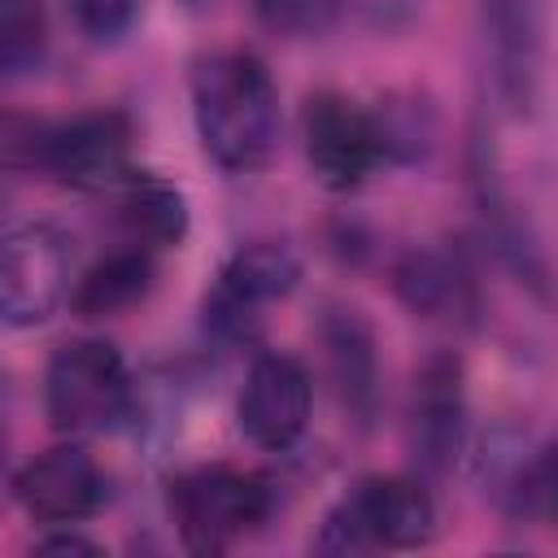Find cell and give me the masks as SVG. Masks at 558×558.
I'll return each mask as SVG.
<instances>
[{
    "label": "cell",
    "instance_id": "obj_8",
    "mask_svg": "<svg viewBox=\"0 0 558 558\" xmlns=\"http://www.w3.org/2000/svg\"><path fill=\"white\" fill-rule=\"evenodd\" d=\"M314 405V384L310 371L288 357V353H262L240 388L235 401V423L244 440H253L266 453H283L301 440Z\"/></svg>",
    "mask_w": 558,
    "mask_h": 558
},
{
    "label": "cell",
    "instance_id": "obj_23",
    "mask_svg": "<svg viewBox=\"0 0 558 558\" xmlns=\"http://www.w3.org/2000/svg\"><path fill=\"white\" fill-rule=\"evenodd\" d=\"M187 4H192V9H201V4H214V0H187Z\"/></svg>",
    "mask_w": 558,
    "mask_h": 558
},
{
    "label": "cell",
    "instance_id": "obj_11",
    "mask_svg": "<svg viewBox=\"0 0 558 558\" xmlns=\"http://www.w3.org/2000/svg\"><path fill=\"white\" fill-rule=\"evenodd\" d=\"M497 87L514 109H527L541 78V0H484Z\"/></svg>",
    "mask_w": 558,
    "mask_h": 558
},
{
    "label": "cell",
    "instance_id": "obj_18",
    "mask_svg": "<svg viewBox=\"0 0 558 558\" xmlns=\"http://www.w3.org/2000/svg\"><path fill=\"white\" fill-rule=\"evenodd\" d=\"M549 497H554V449L545 445L514 466L506 488V510L514 519H549Z\"/></svg>",
    "mask_w": 558,
    "mask_h": 558
},
{
    "label": "cell",
    "instance_id": "obj_16",
    "mask_svg": "<svg viewBox=\"0 0 558 558\" xmlns=\"http://www.w3.org/2000/svg\"><path fill=\"white\" fill-rule=\"evenodd\" d=\"M458 288H462L458 270L436 253H410L397 270V292L418 314H440V310L458 305Z\"/></svg>",
    "mask_w": 558,
    "mask_h": 558
},
{
    "label": "cell",
    "instance_id": "obj_4",
    "mask_svg": "<svg viewBox=\"0 0 558 558\" xmlns=\"http://www.w3.org/2000/svg\"><path fill=\"white\" fill-rule=\"evenodd\" d=\"M44 410L57 432H105L131 410V375L109 340H70L44 371Z\"/></svg>",
    "mask_w": 558,
    "mask_h": 558
},
{
    "label": "cell",
    "instance_id": "obj_5",
    "mask_svg": "<svg viewBox=\"0 0 558 558\" xmlns=\"http://www.w3.org/2000/svg\"><path fill=\"white\" fill-rule=\"evenodd\" d=\"M74 248L52 222H22L0 235V323L39 327L70 301Z\"/></svg>",
    "mask_w": 558,
    "mask_h": 558
},
{
    "label": "cell",
    "instance_id": "obj_13",
    "mask_svg": "<svg viewBox=\"0 0 558 558\" xmlns=\"http://www.w3.org/2000/svg\"><path fill=\"white\" fill-rule=\"evenodd\" d=\"M458 432H462V405H458V379L449 366H436L414 405V458L427 471H445L458 453Z\"/></svg>",
    "mask_w": 558,
    "mask_h": 558
},
{
    "label": "cell",
    "instance_id": "obj_15",
    "mask_svg": "<svg viewBox=\"0 0 558 558\" xmlns=\"http://www.w3.org/2000/svg\"><path fill=\"white\" fill-rule=\"evenodd\" d=\"M122 222L135 235V244L170 248L187 235V201L174 183L140 174V179H131V187L122 196Z\"/></svg>",
    "mask_w": 558,
    "mask_h": 558
},
{
    "label": "cell",
    "instance_id": "obj_14",
    "mask_svg": "<svg viewBox=\"0 0 558 558\" xmlns=\"http://www.w3.org/2000/svg\"><path fill=\"white\" fill-rule=\"evenodd\" d=\"M323 344H327V357H331L344 401L357 414H371V405H375V340H371L366 323L357 318V310H331L323 323Z\"/></svg>",
    "mask_w": 558,
    "mask_h": 558
},
{
    "label": "cell",
    "instance_id": "obj_19",
    "mask_svg": "<svg viewBox=\"0 0 558 558\" xmlns=\"http://www.w3.org/2000/svg\"><path fill=\"white\" fill-rule=\"evenodd\" d=\"M349 0H253L257 22L275 35H314L336 22Z\"/></svg>",
    "mask_w": 558,
    "mask_h": 558
},
{
    "label": "cell",
    "instance_id": "obj_7",
    "mask_svg": "<svg viewBox=\"0 0 558 558\" xmlns=\"http://www.w3.org/2000/svg\"><path fill=\"white\" fill-rule=\"evenodd\" d=\"M301 262L288 244L275 240H253L227 257L218 270L214 292L205 296V327L231 340H248L257 327V310L266 301H279L296 288Z\"/></svg>",
    "mask_w": 558,
    "mask_h": 558
},
{
    "label": "cell",
    "instance_id": "obj_10",
    "mask_svg": "<svg viewBox=\"0 0 558 558\" xmlns=\"http://www.w3.org/2000/svg\"><path fill=\"white\" fill-rule=\"evenodd\" d=\"M22 510L35 519V523H48V527H70V523H83L100 510L105 501V480H100V466L92 462L87 449L78 445H52L44 449L39 458H31L13 484Z\"/></svg>",
    "mask_w": 558,
    "mask_h": 558
},
{
    "label": "cell",
    "instance_id": "obj_12",
    "mask_svg": "<svg viewBox=\"0 0 558 558\" xmlns=\"http://www.w3.org/2000/svg\"><path fill=\"white\" fill-rule=\"evenodd\" d=\"M153 292V257L144 248H122L105 262H96L74 288L70 305L78 318H113L140 305Z\"/></svg>",
    "mask_w": 558,
    "mask_h": 558
},
{
    "label": "cell",
    "instance_id": "obj_6",
    "mask_svg": "<svg viewBox=\"0 0 558 558\" xmlns=\"http://www.w3.org/2000/svg\"><path fill=\"white\" fill-rule=\"evenodd\" d=\"M388 153V131L375 113L340 92H318L305 105V157L323 187H357Z\"/></svg>",
    "mask_w": 558,
    "mask_h": 558
},
{
    "label": "cell",
    "instance_id": "obj_3",
    "mask_svg": "<svg viewBox=\"0 0 558 558\" xmlns=\"http://www.w3.org/2000/svg\"><path fill=\"white\" fill-rule=\"evenodd\" d=\"M275 510V488L235 466H196L170 484V514L192 554H222L244 532L266 523Z\"/></svg>",
    "mask_w": 558,
    "mask_h": 558
},
{
    "label": "cell",
    "instance_id": "obj_17",
    "mask_svg": "<svg viewBox=\"0 0 558 558\" xmlns=\"http://www.w3.org/2000/svg\"><path fill=\"white\" fill-rule=\"evenodd\" d=\"M44 57V9L39 0H0V70L22 74Z\"/></svg>",
    "mask_w": 558,
    "mask_h": 558
},
{
    "label": "cell",
    "instance_id": "obj_1",
    "mask_svg": "<svg viewBox=\"0 0 558 558\" xmlns=\"http://www.w3.org/2000/svg\"><path fill=\"white\" fill-rule=\"evenodd\" d=\"M192 118L222 170H257L279 144V87L248 48H218L192 65Z\"/></svg>",
    "mask_w": 558,
    "mask_h": 558
},
{
    "label": "cell",
    "instance_id": "obj_9",
    "mask_svg": "<svg viewBox=\"0 0 558 558\" xmlns=\"http://www.w3.org/2000/svg\"><path fill=\"white\" fill-rule=\"evenodd\" d=\"M39 161L52 179L70 187H83V192L113 187L131 170V126L122 113H109V109L78 113L39 140Z\"/></svg>",
    "mask_w": 558,
    "mask_h": 558
},
{
    "label": "cell",
    "instance_id": "obj_21",
    "mask_svg": "<svg viewBox=\"0 0 558 558\" xmlns=\"http://www.w3.org/2000/svg\"><path fill=\"white\" fill-rule=\"evenodd\" d=\"M357 4H362V17L371 26H397V22H405L414 13L418 0H357Z\"/></svg>",
    "mask_w": 558,
    "mask_h": 558
},
{
    "label": "cell",
    "instance_id": "obj_22",
    "mask_svg": "<svg viewBox=\"0 0 558 558\" xmlns=\"http://www.w3.org/2000/svg\"><path fill=\"white\" fill-rule=\"evenodd\" d=\"M44 549H57V554H70V549L92 554L96 545H92V541H83V536H48V541H44Z\"/></svg>",
    "mask_w": 558,
    "mask_h": 558
},
{
    "label": "cell",
    "instance_id": "obj_2",
    "mask_svg": "<svg viewBox=\"0 0 558 558\" xmlns=\"http://www.w3.org/2000/svg\"><path fill=\"white\" fill-rule=\"evenodd\" d=\"M436 536V506L418 480L366 475L357 480L323 519V554H362V549H414Z\"/></svg>",
    "mask_w": 558,
    "mask_h": 558
},
{
    "label": "cell",
    "instance_id": "obj_20",
    "mask_svg": "<svg viewBox=\"0 0 558 558\" xmlns=\"http://www.w3.org/2000/svg\"><path fill=\"white\" fill-rule=\"evenodd\" d=\"M70 17L78 22V31L96 44H118L140 13V0H65Z\"/></svg>",
    "mask_w": 558,
    "mask_h": 558
}]
</instances>
